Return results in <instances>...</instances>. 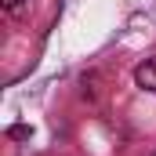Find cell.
<instances>
[{"mask_svg":"<svg viewBox=\"0 0 156 156\" xmlns=\"http://www.w3.org/2000/svg\"><path fill=\"white\" fill-rule=\"evenodd\" d=\"M134 83H138L142 91L156 94V58H145V62L134 69Z\"/></svg>","mask_w":156,"mask_h":156,"instance_id":"1","label":"cell"},{"mask_svg":"<svg viewBox=\"0 0 156 156\" xmlns=\"http://www.w3.org/2000/svg\"><path fill=\"white\" fill-rule=\"evenodd\" d=\"M0 4H4V11H7V15L22 18V15H26V4H29V0H0Z\"/></svg>","mask_w":156,"mask_h":156,"instance_id":"2","label":"cell"},{"mask_svg":"<svg viewBox=\"0 0 156 156\" xmlns=\"http://www.w3.org/2000/svg\"><path fill=\"white\" fill-rule=\"evenodd\" d=\"M149 156H156V153H149Z\"/></svg>","mask_w":156,"mask_h":156,"instance_id":"3","label":"cell"}]
</instances>
